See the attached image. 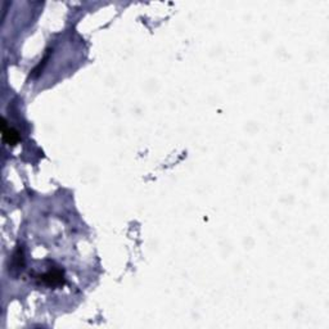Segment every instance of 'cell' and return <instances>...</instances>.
Masks as SVG:
<instances>
[{"instance_id":"1","label":"cell","mask_w":329,"mask_h":329,"mask_svg":"<svg viewBox=\"0 0 329 329\" xmlns=\"http://www.w3.org/2000/svg\"><path fill=\"white\" fill-rule=\"evenodd\" d=\"M2 136H3V140L9 145H16L20 143V133H18L16 129H13L12 126H9L7 124L6 119H3L2 121Z\"/></svg>"},{"instance_id":"2","label":"cell","mask_w":329,"mask_h":329,"mask_svg":"<svg viewBox=\"0 0 329 329\" xmlns=\"http://www.w3.org/2000/svg\"><path fill=\"white\" fill-rule=\"evenodd\" d=\"M40 281L45 283L46 286L49 287H56V286H61V284L65 283V279H63V271L58 269H53L49 270L48 272L43 274V276L40 277Z\"/></svg>"}]
</instances>
